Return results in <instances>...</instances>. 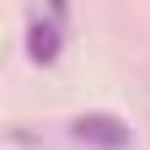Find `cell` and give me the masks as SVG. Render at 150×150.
I'll use <instances>...</instances> for the list:
<instances>
[{"label":"cell","instance_id":"cell-1","mask_svg":"<svg viewBox=\"0 0 150 150\" xmlns=\"http://www.w3.org/2000/svg\"><path fill=\"white\" fill-rule=\"evenodd\" d=\"M70 134L81 145H97V150H129L134 134H129L123 118H112V112H81V118L70 123Z\"/></svg>","mask_w":150,"mask_h":150},{"label":"cell","instance_id":"cell-2","mask_svg":"<svg viewBox=\"0 0 150 150\" xmlns=\"http://www.w3.org/2000/svg\"><path fill=\"white\" fill-rule=\"evenodd\" d=\"M27 54H32L38 64H54V59H59V27L43 22L38 11L27 16Z\"/></svg>","mask_w":150,"mask_h":150}]
</instances>
